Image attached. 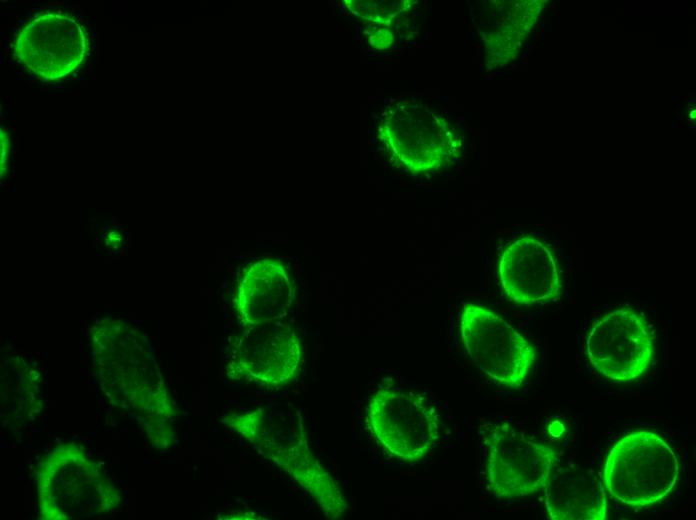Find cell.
I'll use <instances>...</instances> for the list:
<instances>
[{"label":"cell","mask_w":696,"mask_h":520,"mask_svg":"<svg viewBox=\"0 0 696 520\" xmlns=\"http://www.w3.org/2000/svg\"><path fill=\"white\" fill-rule=\"evenodd\" d=\"M381 132L396 164L414 174L442 169L463 149L461 130L441 114L424 106H401L390 115Z\"/></svg>","instance_id":"5"},{"label":"cell","mask_w":696,"mask_h":520,"mask_svg":"<svg viewBox=\"0 0 696 520\" xmlns=\"http://www.w3.org/2000/svg\"><path fill=\"white\" fill-rule=\"evenodd\" d=\"M263 455L294 478L326 517L337 519L348 509L338 483L311 452L304 429L291 442Z\"/></svg>","instance_id":"13"},{"label":"cell","mask_w":696,"mask_h":520,"mask_svg":"<svg viewBox=\"0 0 696 520\" xmlns=\"http://www.w3.org/2000/svg\"><path fill=\"white\" fill-rule=\"evenodd\" d=\"M35 380L17 379L12 382V388H1L2 403L6 412L17 421L32 419L42 408L41 388Z\"/></svg>","instance_id":"14"},{"label":"cell","mask_w":696,"mask_h":520,"mask_svg":"<svg viewBox=\"0 0 696 520\" xmlns=\"http://www.w3.org/2000/svg\"><path fill=\"white\" fill-rule=\"evenodd\" d=\"M41 518L82 519L110 513L121 502L120 491L100 464L76 443H62L48 452L36 470Z\"/></svg>","instance_id":"1"},{"label":"cell","mask_w":696,"mask_h":520,"mask_svg":"<svg viewBox=\"0 0 696 520\" xmlns=\"http://www.w3.org/2000/svg\"><path fill=\"white\" fill-rule=\"evenodd\" d=\"M486 479L502 499L526 497L544 489L559 464L557 452L534 441L508 423L486 424L480 430Z\"/></svg>","instance_id":"3"},{"label":"cell","mask_w":696,"mask_h":520,"mask_svg":"<svg viewBox=\"0 0 696 520\" xmlns=\"http://www.w3.org/2000/svg\"><path fill=\"white\" fill-rule=\"evenodd\" d=\"M294 300L292 280L285 265L267 258L253 263L237 287L234 310L247 328L282 320Z\"/></svg>","instance_id":"11"},{"label":"cell","mask_w":696,"mask_h":520,"mask_svg":"<svg viewBox=\"0 0 696 520\" xmlns=\"http://www.w3.org/2000/svg\"><path fill=\"white\" fill-rule=\"evenodd\" d=\"M366 413L369 428L378 443L405 462L421 460L437 442L436 410L415 392L382 388L370 399Z\"/></svg>","instance_id":"6"},{"label":"cell","mask_w":696,"mask_h":520,"mask_svg":"<svg viewBox=\"0 0 696 520\" xmlns=\"http://www.w3.org/2000/svg\"><path fill=\"white\" fill-rule=\"evenodd\" d=\"M679 462L671 446L651 431H635L618 440L603 468L609 495L628 506L658 503L676 485Z\"/></svg>","instance_id":"2"},{"label":"cell","mask_w":696,"mask_h":520,"mask_svg":"<svg viewBox=\"0 0 696 520\" xmlns=\"http://www.w3.org/2000/svg\"><path fill=\"white\" fill-rule=\"evenodd\" d=\"M301 340L294 327L278 320L245 328L231 343L226 374L234 380L277 388L297 375Z\"/></svg>","instance_id":"7"},{"label":"cell","mask_w":696,"mask_h":520,"mask_svg":"<svg viewBox=\"0 0 696 520\" xmlns=\"http://www.w3.org/2000/svg\"><path fill=\"white\" fill-rule=\"evenodd\" d=\"M87 38L81 23L63 13L39 14L30 19L14 41L17 59L44 80L71 74L83 61Z\"/></svg>","instance_id":"9"},{"label":"cell","mask_w":696,"mask_h":520,"mask_svg":"<svg viewBox=\"0 0 696 520\" xmlns=\"http://www.w3.org/2000/svg\"><path fill=\"white\" fill-rule=\"evenodd\" d=\"M545 506L552 520H604L607 495L597 474L575 464L557 466L545 488Z\"/></svg>","instance_id":"12"},{"label":"cell","mask_w":696,"mask_h":520,"mask_svg":"<svg viewBox=\"0 0 696 520\" xmlns=\"http://www.w3.org/2000/svg\"><path fill=\"white\" fill-rule=\"evenodd\" d=\"M586 356L606 378L621 383L634 381L653 361V335L642 316L620 308L593 325L586 339Z\"/></svg>","instance_id":"8"},{"label":"cell","mask_w":696,"mask_h":520,"mask_svg":"<svg viewBox=\"0 0 696 520\" xmlns=\"http://www.w3.org/2000/svg\"><path fill=\"white\" fill-rule=\"evenodd\" d=\"M459 332L468 356L485 375L513 389L524 383L536 350L500 315L483 305L465 303Z\"/></svg>","instance_id":"4"},{"label":"cell","mask_w":696,"mask_h":520,"mask_svg":"<svg viewBox=\"0 0 696 520\" xmlns=\"http://www.w3.org/2000/svg\"><path fill=\"white\" fill-rule=\"evenodd\" d=\"M498 274L506 296L515 304H544L560 295L555 259L550 249L534 237H521L503 251Z\"/></svg>","instance_id":"10"}]
</instances>
